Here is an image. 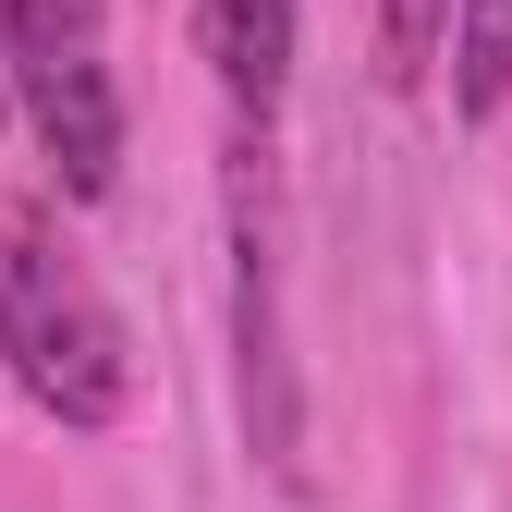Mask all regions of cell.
I'll list each match as a JSON object with an SVG mask.
<instances>
[{
    "instance_id": "6da1fadb",
    "label": "cell",
    "mask_w": 512,
    "mask_h": 512,
    "mask_svg": "<svg viewBox=\"0 0 512 512\" xmlns=\"http://www.w3.org/2000/svg\"><path fill=\"white\" fill-rule=\"evenodd\" d=\"M0 378L49 427H110L135 403V342L98 269L61 244L37 208H0Z\"/></svg>"
},
{
    "instance_id": "7a4b0ae2",
    "label": "cell",
    "mask_w": 512,
    "mask_h": 512,
    "mask_svg": "<svg viewBox=\"0 0 512 512\" xmlns=\"http://www.w3.org/2000/svg\"><path fill=\"white\" fill-rule=\"evenodd\" d=\"M0 74L13 110L61 171V196H110L122 183V86H110V0H0Z\"/></svg>"
},
{
    "instance_id": "3957f363",
    "label": "cell",
    "mask_w": 512,
    "mask_h": 512,
    "mask_svg": "<svg viewBox=\"0 0 512 512\" xmlns=\"http://www.w3.org/2000/svg\"><path fill=\"white\" fill-rule=\"evenodd\" d=\"M232 391H244V452L281 488H305V391H293V330H281V183H269V135H232Z\"/></svg>"
},
{
    "instance_id": "277c9868",
    "label": "cell",
    "mask_w": 512,
    "mask_h": 512,
    "mask_svg": "<svg viewBox=\"0 0 512 512\" xmlns=\"http://www.w3.org/2000/svg\"><path fill=\"white\" fill-rule=\"evenodd\" d=\"M196 49L232 98V135H269L293 98V49H305V0H196Z\"/></svg>"
},
{
    "instance_id": "5b68a950",
    "label": "cell",
    "mask_w": 512,
    "mask_h": 512,
    "mask_svg": "<svg viewBox=\"0 0 512 512\" xmlns=\"http://www.w3.org/2000/svg\"><path fill=\"white\" fill-rule=\"evenodd\" d=\"M452 110L464 122L512 110V0H464L452 13Z\"/></svg>"
},
{
    "instance_id": "8992f818",
    "label": "cell",
    "mask_w": 512,
    "mask_h": 512,
    "mask_svg": "<svg viewBox=\"0 0 512 512\" xmlns=\"http://www.w3.org/2000/svg\"><path fill=\"white\" fill-rule=\"evenodd\" d=\"M452 13H464V0H378V74L427 86V61L452 49Z\"/></svg>"
},
{
    "instance_id": "52a82bcc",
    "label": "cell",
    "mask_w": 512,
    "mask_h": 512,
    "mask_svg": "<svg viewBox=\"0 0 512 512\" xmlns=\"http://www.w3.org/2000/svg\"><path fill=\"white\" fill-rule=\"evenodd\" d=\"M0 122H13V74H0Z\"/></svg>"
}]
</instances>
